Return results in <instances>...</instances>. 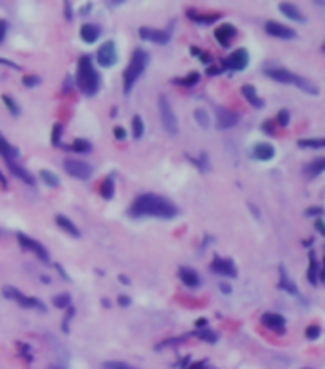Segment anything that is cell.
Returning <instances> with one entry per match:
<instances>
[{
    "label": "cell",
    "mask_w": 325,
    "mask_h": 369,
    "mask_svg": "<svg viewBox=\"0 0 325 369\" xmlns=\"http://www.w3.org/2000/svg\"><path fill=\"white\" fill-rule=\"evenodd\" d=\"M130 218H161V220H172L178 216V207L171 199L157 195V193H142L138 195L129 209Z\"/></svg>",
    "instance_id": "cell-1"
},
{
    "label": "cell",
    "mask_w": 325,
    "mask_h": 369,
    "mask_svg": "<svg viewBox=\"0 0 325 369\" xmlns=\"http://www.w3.org/2000/svg\"><path fill=\"white\" fill-rule=\"evenodd\" d=\"M323 52H325V44H323Z\"/></svg>",
    "instance_id": "cell-54"
},
{
    "label": "cell",
    "mask_w": 325,
    "mask_h": 369,
    "mask_svg": "<svg viewBox=\"0 0 325 369\" xmlns=\"http://www.w3.org/2000/svg\"><path fill=\"white\" fill-rule=\"evenodd\" d=\"M0 65H6V67H10V69H21V65H17L16 61H10V60H6V58H0Z\"/></svg>",
    "instance_id": "cell-45"
},
{
    "label": "cell",
    "mask_w": 325,
    "mask_h": 369,
    "mask_svg": "<svg viewBox=\"0 0 325 369\" xmlns=\"http://www.w3.org/2000/svg\"><path fill=\"white\" fill-rule=\"evenodd\" d=\"M54 306L60 310H67L71 306V297L67 293H61V295H56L54 297Z\"/></svg>",
    "instance_id": "cell-35"
},
{
    "label": "cell",
    "mask_w": 325,
    "mask_h": 369,
    "mask_svg": "<svg viewBox=\"0 0 325 369\" xmlns=\"http://www.w3.org/2000/svg\"><path fill=\"white\" fill-rule=\"evenodd\" d=\"M203 367H205V363H195L193 367H189V369H203Z\"/></svg>",
    "instance_id": "cell-52"
},
{
    "label": "cell",
    "mask_w": 325,
    "mask_h": 369,
    "mask_svg": "<svg viewBox=\"0 0 325 369\" xmlns=\"http://www.w3.org/2000/svg\"><path fill=\"white\" fill-rule=\"evenodd\" d=\"M235 34H237V29H235V27L230 25V23H224V25H220L216 31H214V38L218 40L220 46L228 48L231 44V40L235 38Z\"/></svg>",
    "instance_id": "cell-15"
},
{
    "label": "cell",
    "mask_w": 325,
    "mask_h": 369,
    "mask_svg": "<svg viewBox=\"0 0 325 369\" xmlns=\"http://www.w3.org/2000/svg\"><path fill=\"white\" fill-rule=\"evenodd\" d=\"M289 119H291V115H289L287 109H281L279 115H277V120H279V125H281V127H287V125H289Z\"/></svg>",
    "instance_id": "cell-42"
},
{
    "label": "cell",
    "mask_w": 325,
    "mask_h": 369,
    "mask_svg": "<svg viewBox=\"0 0 325 369\" xmlns=\"http://www.w3.org/2000/svg\"><path fill=\"white\" fill-rule=\"evenodd\" d=\"M299 147H304V149H319V147H325V138H312V140H299Z\"/></svg>",
    "instance_id": "cell-32"
},
{
    "label": "cell",
    "mask_w": 325,
    "mask_h": 369,
    "mask_svg": "<svg viewBox=\"0 0 325 369\" xmlns=\"http://www.w3.org/2000/svg\"><path fill=\"white\" fill-rule=\"evenodd\" d=\"M188 16L191 17V21H195V23H201V25H209V23H214L220 14H199L197 10H188Z\"/></svg>",
    "instance_id": "cell-25"
},
{
    "label": "cell",
    "mask_w": 325,
    "mask_h": 369,
    "mask_svg": "<svg viewBox=\"0 0 325 369\" xmlns=\"http://www.w3.org/2000/svg\"><path fill=\"white\" fill-rule=\"evenodd\" d=\"M178 277L180 281L186 285V287H191V289H195L201 285V277L197 274L193 268H188V266H182L178 270Z\"/></svg>",
    "instance_id": "cell-18"
},
{
    "label": "cell",
    "mask_w": 325,
    "mask_h": 369,
    "mask_svg": "<svg viewBox=\"0 0 325 369\" xmlns=\"http://www.w3.org/2000/svg\"><path fill=\"white\" fill-rule=\"evenodd\" d=\"M63 169L67 172L69 176L77 178V180H88L92 176V167L86 163V161H80V159H73L69 157L63 161Z\"/></svg>",
    "instance_id": "cell-7"
},
{
    "label": "cell",
    "mask_w": 325,
    "mask_h": 369,
    "mask_svg": "<svg viewBox=\"0 0 325 369\" xmlns=\"http://www.w3.org/2000/svg\"><path fill=\"white\" fill-rule=\"evenodd\" d=\"M8 165V169L12 171V174L16 176V178H19L21 182H25L27 186H31V188H34V176L31 174L29 171H25L23 167H19L17 163H6Z\"/></svg>",
    "instance_id": "cell-21"
},
{
    "label": "cell",
    "mask_w": 325,
    "mask_h": 369,
    "mask_svg": "<svg viewBox=\"0 0 325 369\" xmlns=\"http://www.w3.org/2000/svg\"><path fill=\"white\" fill-rule=\"evenodd\" d=\"M40 180H43L48 188H58V186H60V178H58L52 171H46V169L40 171Z\"/></svg>",
    "instance_id": "cell-31"
},
{
    "label": "cell",
    "mask_w": 325,
    "mask_h": 369,
    "mask_svg": "<svg viewBox=\"0 0 325 369\" xmlns=\"http://www.w3.org/2000/svg\"><path fill=\"white\" fill-rule=\"evenodd\" d=\"M224 67L231 69V71H243V69L249 65V52L245 50V48H237V50H233L226 58V60L222 61Z\"/></svg>",
    "instance_id": "cell-11"
},
{
    "label": "cell",
    "mask_w": 325,
    "mask_h": 369,
    "mask_svg": "<svg viewBox=\"0 0 325 369\" xmlns=\"http://www.w3.org/2000/svg\"><path fill=\"white\" fill-rule=\"evenodd\" d=\"M75 85L85 96H96L100 92V73L94 67V60L90 56H80L77 63V73H75Z\"/></svg>",
    "instance_id": "cell-2"
},
{
    "label": "cell",
    "mask_w": 325,
    "mask_h": 369,
    "mask_svg": "<svg viewBox=\"0 0 325 369\" xmlns=\"http://www.w3.org/2000/svg\"><path fill=\"white\" fill-rule=\"evenodd\" d=\"M262 130H264L266 134H274V122H272V120H266Z\"/></svg>",
    "instance_id": "cell-46"
},
{
    "label": "cell",
    "mask_w": 325,
    "mask_h": 369,
    "mask_svg": "<svg viewBox=\"0 0 325 369\" xmlns=\"http://www.w3.org/2000/svg\"><path fill=\"white\" fill-rule=\"evenodd\" d=\"M319 335H321V329L317 325H310L308 329H306V337H308L310 341H316Z\"/></svg>",
    "instance_id": "cell-41"
},
{
    "label": "cell",
    "mask_w": 325,
    "mask_h": 369,
    "mask_svg": "<svg viewBox=\"0 0 325 369\" xmlns=\"http://www.w3.org/2000/svg\"><path fill=\"white\" fill-rule=\"evenodd\" d=\"M197 337H199V339H203V341H207V343H216V339H218V337H216V333H213V331H211V329H201V331H199V333H197Z\"/></svg>",
    "instance_id": "cell-39"
},
{
    "label": "cell",
    "mask_w": 325,
    "mask_h": 369,
    "mask_svg": "<svg viewBox=\"0 0 325 369\" xmlns=\"http://www.w3.org/2000/svg\"><path fill=\"white\" fill-rule=\"evenodd\" d=\"M237 120H239V115L235 111H230L226 107H218L216 109V125H218V129H231V127L237 125Z\"/></svg>",
    "instance_id": "cell-14"
},
{
    "label": "cell",
    "mask_w": 325,
    "mask_h": 369,
    "mask_svg": "<svg viewBox=\"0 0 325 369\" xmlns=\"http://www.w3.org/2000/svg\"><path fill=\"white\" fill-rule=\"evenodd\" d=\"M103 369H138L134 365H130L127 361H105Z\"/></svg>",
    "instance_id": "cell-38"
},
{
    "label": "cell",
    "mask_w": 325,
    "mask_h": 369,
    "mask_svg": "<svg viewBox=\"0 0 325 369\" xmlns=\"http://www.w3.org/2000/svg\"><path fill=\"white\" fill-rule=\"evenodd\" d=\"M279 274H281V279H279V287H281V289H285V291L289 293V295H295V297H297V295H299V291H297L295 283L291 281V277L285 274V270H283V268L279 270Z\"/></svg>",
    "instance_id": "cell-29"
},
{
    "label": "cell",
    "mask_w": 325,
    "mask_h": 369,
    "mask_svg": "<svg viewBox=\"0 0 325 369\" xmlns=\"http://www.w3.org/2000/svg\"><path fill=\"white\" fill-rule=\"evenodd\" d=\"M222 71V67H209V75H218Z\"/></svg>",
    "instance_id": "cell-50"
},
{
    "label": "cell",
    "mask_w": 325,
    "mask_h": 369,
    "mask_svg": "<svg viewBox=\"0 0 325 369\" xmlns=\"http://www.w3.org/2000/svg\"><path fill=\"white\" fill-rule=\"evenodd\" d=\"M211 270H213L214 274L224 275V277H235L237 275L235 264H233V260H230V258L214 257L213 262H211Z\"/></svg>",
    "instance_id": "cell-12"
},
{
    "label": "cell",
    "mask_w": 325,
    "mask_h": 369,
    "mask_svg": "<svg viewBox=\"0 0 325 369\" xmlns=\"http://www.w3.org/2000/svg\"><path fill=\"white\" fill-rule=\"evenodd\" d=\"M266 33L270 34V36H275V38H285V40H291L297 36V33L293 31L291 27H285L281 23H277V21H268L264 25Z\"/></svg>",
    "instance_id": "cell-13"
},
{
    "label": "cell",
    "mask_w": 325,
    "mask_h": 369,
    "mask_svg": "<svg viewBox=\"0 0 325 369\" xmlns=\"http://www.w3.org/2000/svg\"><path fill=\"white\" fill-rule=\"evenodd\" d=\"M304 172H306V176H310V178L319 176L321 172H325V157H319V159L310 161V163L304 167Z\"/></svg>",
    "instance_id": "cell-24"
},
{
    "label": "cell",
    "mask_w": 325,
    "mask_h": 369,
    "mask_svg": "<svg viewBox=\"0 0 325 369\" xmlns=\"http://www.w3.org/2000/svg\"><path fill=\"white\" fill-rule=\"evenodd\" d=\"M2 293H4V297H8V299H12V301H16L21 308H31V310H40V312H44L46 310V306H44L43 301H38V299H34V297H29V295H25V293H21L19 289H16V287H10V285H6L4 289H2Z\"/></svg>",
    "instance_id": "cell-5"
},
{
    "label": "cell",
    "mask_w": 325,
    "mask_h": 369,
    "mask_svg": "<svg viewBox=\"0 0 325 369\" xmlns=\"http://www.w3.org/2000/svg\"><path fill=\"white\" fill-rule=\"evenodd\" d=\"M2 102L6 103L8 111L12 113L14 117H17V115H19V105H17V103L14 102V98H12V96H10V94H4V96H2Z\"/></svg>",
    "instance_id": "cell-37"
},
{
    "label": "cell",
    "mask_w": 325,
    "mask_h": 369,
    "mask_svg": "<svg viewBox=\"0 0 325 369\" xmlns=\"http://www.w3.org/2000/svg\"><path fill=\"white\" fill-rule=\"evenodd\" d=\"M65 16H67V21H71V2H65Z\"/></svg>",
    "instance_id": "cell-48"
},
{
    "label": "cell",
    "mask_w": 325,
    "mask_h": 369,
    "mask_svg": "<svg viewBox=\"0 0 325 369\" xmlns=\"http://www.w3.org/2000/svg\"><path fill=\"white\" fill-rule=\"evenodd\" d=\"M23 85H25L27 88L40 85V77H36V75H25V77H23Z\"/></svg>",
    "instance_id": "cell-40"
},
{
    "label": "cell",
    "mask_w": 325,
    "mask_h": 369,
    "mask_svg": "<svg viewBox=\"0 0 325 369\" xmlns=\"http://www.w3.org/2000/svg\"><path fill=\"white\" fill-rule=\"evenodd\" d=\"M147 65H149V54L146 50H142V48H136L132 52L129 65L123 73V90H125V94L132 92V88L138 83V78L144 75Z\"/></svg>",
    "instance_id": "cell-3"
},
{
    "label": "cell",
    "mask_w": 325,
    "mask_h": 369,
    "mask_svg": "<svg viewBox=\"0 0 325 369\" xmlns=\"http://www.w3.org/2000/svg\"><path fill=\"white\" fill-rule=\"evenodd\" d=\"M220 289H222L226 295H230V293H231V287L228 283H220Z\"/></svg>",
    "instance_id": "cell-49"
},
{
    "label": "cell",
    "mask_w": 325,
    "mask_h": 369,
    "mask_svg": "<svg viewBox=\"0 0 325 369\" xmlns=\"http://www.w3.org/2000/svg\"><path fill=\"white\" fill-rule=\"evenodd\" d=\"M159 115H161V122L165 130L169 132V134H178V119H176V113L172 109L171 102L167 100V96H159Z\"/></svg>",
    "instance_id": "cell-6"
},
{
    "label": "cell",
    "mask_w": 325,
    "mask_h": 369,
    "mask_svg": "<svg viewBox=\"0 0 325 369\" xmlns=\"http://www.w3.org/2000/svg\"><path fill=\"white\" fill-rule=\"evenodd\" d=\"M199 80H201V75H199L197 71H191V73H189V75H186V77L174 78L172 83H174V85H180V86H188V88H189V86H195Z\"/></svg>",
    "instance_id": "cell-28"
},
{
    "label": "cell",
    "mask_w": 325,
    "mask_h": 369,
    "mask_svg": "<svg viewBox=\"0 0 325 369\" xmlns=\"http://www.w3.org/2000/svg\"><path fill=\"white\" fill-rule=\"evenodd\" d=\"M279 12H281V14L287 17V19H293V21H304V16L300 14V10L297 8L295 4L283 2V4H279Z\"/></svg>",
    "instance_id": "cell-23"
},
{
    "label": "cell",
    "mask_w": 325,
    "mask_h": 369,
    "mask_svg": "<svg viewBox=\"0 0 325 369\" xmlns=\"http://www.w3.org/2000/svg\"><path fill=\"white\" fill-rule=\"evenodd\" d=\"M6 31H8V21L0 19V44L4 43V38H6Z\"/></svg>",
    "instance_id": "cell-43"
},
{
    "label": "cell",
    "mask_w": 325,
    "mask_h": 369,
    "mask_svg": "<svg viewBox=\"0 0 325 369\" xmlns=\"http://www.w3.org/2000/svg\"><path fill=\"white\" fill-rule=\"evenodd\" d=\"M119 304H120V306H129L130 299H129V297H125V295H120V297H119Z\"/></svg>",
    "instance_id": "cell-47"
},
{
    "label": "cell",
    "mask_w": 325,
    "mask_h": 369,
    "mask_svg": "<svg viewBox=\"0 0 325 369\" xmlns=\"http://www.w3.org/2000/svg\"><path fill=\"white\" fill-rule=\"evenodd\" d=\"M54 369H60V367H54Z\"/></svg>",
    "instance_id": "cell-55"
},
{
    "label": "cell",
    "mask_w": 325,
    "mask_h": 369,
    "mask_svg": "<svg viewBox=\"0 0 325 369\" xmlns=\"http://www.w3.org/2000/svg\"><path fill=\"white\" fill-rule=\"evenodd\" d=\"M264 73L268 75L270 78H274L277 83H281V85H295L302 88L304 92H308V94H317V86L310 85L306 78L299 77V75H295L291 71H287V69H264Z\"/></svg>",
    "instance_id": "cell-4"
},
{
    "label": "cell",
    "mask_w": 325,
    "mask_h": 369,
    "mask_svg": "<svg viewBox=\"0 0 325 369\" xmlns=\"http://www.w3.org/2000/svg\"><path fill=\"white\" fill-rule=\"evenodd\" d=\"M113 134H115V138H117L119 142H125V140H127V132H125V129H123V127H115Z\"/></svg>",
    "instance_id": "cell-44"
},
{
    "label": "cell",
    "mask_w": 325,
    "mask_h": 369,
    "mask_svg": "<svg viewBox=\"0 0 325 369\" xmlns=\"http://www.w3.org/2000/svg\"><path fill=\"white\" fill-rule=\"evenodd\" d=\"M144 119L140 117V115H134L132 117V136L134 140H140V138L144 136Z\"/></svg>",
    "instance_id": "cell-33"
},
{
    "label": "cell",
    "mask_w": 325,
    "mask_h": 369,
    "mask_svg": "<svg viewBox=\"0 0 325 369\" xmlns=\"http://www.w3.org/2000/svg\"><path fill=\"white\" fill-rule=\"evenodd\" d=\"M100 191H102V197L107 199V201L115 197V174H109V176L102 182Z\"/></svg>",
    "instance_id": "cell-27"
},
{
    "label": "cell",
    "mask_w": 325,
    "mask_h": 369,
    "mask_svg": "<svg viewBox=\"0 0 325 369\" xmlns=\"http://www.w3.org/2000/svg\"><path fill=\"white\" fill-rule=\"evenodd\" d=\"M193 117H195L197 125H199L201 129H209V127H211V117H209V113H207L205 109H195Z\"/></svg>",
    "instance_id": "cell-34"
},
{
    "label": "cell",
    "mask_w": 325,
    "mask_h": 369,
    "mask_svg": "<svg viewBox=\"0 0 325 369\" xmlns=\"http://www.w3.org/2000/svg\"><path fill=\"white\" fill-rule=\"evenodd\" d=\"M262 325L275 331V333H283L285 331V318L279 314H274V312H266L262 316Z\"/></svg>",
    "instance_id": "cell-17"
},
{
    "label": "cell",
    "mask_w": 325,
    "mask_h": 369,
    "mask_svg": "<svg viewBox=\"0 0 325 369\" xmlns=\"http://www.w3.org/2000/svg\"><path fill=\"white\" fill-rule=\"evenodd\" d=\"M17 241H19V245H21L25 251H31V253H33L34 257L38 258L40 262H44V264H48V262H50V255H48V251L44 249L43 243H38L36 239L29 237V235H25V233H17Z\"/></svg>",
    "instance_id": "cell-9"
},
{
    "label": "cell",
    "mask_w": 325,
    "mask_h": 369,
    "mask_svg": "<svg viewBox=\"0 0 325 369\" xmlns=\"http://www.w3.org/2000/svg\"><path fill=\"white\" fill-rule=\"evenodd\" d=\"M0 182H2V186H4V188H8V182H6V178H4V174H2V172H0Z\"/></svg>",
    "instance_id": "cell-51"
},
{
    "label": "cell",
    "mask_w": 325,
    "mask_h": 369,
    "mask_svg": "<svg viewBox=\"0 0 325 369\" xmlns=\"http://www.w3.org/2000/svg\"><path fill=\"white\" fill-rule=\"evenodd\" d=\"M253 157L258 159V161H270L275 157V149L272 144H266V142H260L257 146L253 147Z\"/></svg>",
    "instance_id": "cell-19"
},
{
    "label": "cell",
    "mask_w": 325,
    "mask_h": 369,
    "mask_svg": "<svg viewBox=\"0 0 325 369\" xmlns=\"http://www.w3.org/2000/svg\"><path fill=\"white\" fill-rule=\"evenodd\" d=\"M100 33H102L100 27L94 25V23H85V25L80 27V38L86 44H94L100 38Z\"/></svg>",
    "instance_id": "cell-20"
},
{
    "label": "cell",
    "mask_w": 325,
    "mask_h": 369,
    "mask_svg": "<svg viewBox=\"0 0 325 369\" xmlns=\"http://www.w3.org/2000/svg\"><path fill=\"white\" fill-rule=\"evenodd\" d=\"M71 149L77 151V153H90L92 151V144L85 140V138H77L73 144H71Z\"/></svg>",
    "instance_id": "cell-30"
},
{
    "label": "cell",
    "mask_w": 325,
    "mask_h": 369,
    "mask_svg": "<svg viewBox=\"0 0 325 369\" xmlns=\"http://www.w3.org/2000/svg\"><path fill=\"white\" fill-rule=\"evenodd\" d=\"M138 34H140V38H144L147 43H153V44H169L172 38V31L171 27H167V29H151V27H140L138 29Z\"/></svg>",
    "instance_id": "cell-8"
},
{
    "label": "cell",
    "mask_w": 325,
    "mask_h": 369,
    "mask_svg": "<svg viewBox=\"0 0 325 369\" xmlns=\"http://www.w3.org/2000/svg\"><path fill=\"white\" fill-rule=\"evenodd\" d=\"M0 157L6 163H16L17 159H19V149L16 146H12L2 132H0Z\"/></svg>",
    "instance_id": "cell-16"
},
{
    "label": "cell",
    "mask_w": 325,
    "mask_h": 369,
    "mask_svg": "<svg viewBox=\"0 0 325 369\" xmlns=\"http://www.w3.org/2000/svg\"><path fill=\"white\" fill-rule=\"evenodd\" d=\"M241 94L245 96V100H247L251 105H255V107H262L264 105V102L258 98V94H257V88L255 86H251V85H245L243 88H241Z\"/></svg>",
    "instance_id": "cell-26"
},
{
    "label": "cell",
    "mask_w": 325,
    "mask_h": 369,
    "mask_svg": "<svg viewBox=\"0 0 325 369\" xmlns=\"http://www.w3.org/2000/svg\"><path fill=\"white\" fill-rule=\"evenodd\" d=\"M119 60V54H117V46L113 40H107L103 43L98 52H96V63L102 65V67H113Z\"/></svg>",
    "instance_id": "cell-10"
},
{
    "label": "cell",
    "mask_w": 325,
    "mask_h": 369,
    "mask_svg": "<svg viewBox=\"0 0 325 369\" xmlns=\"http://www.w3.org/2000/svg\"><path fill=\"white\" fill-rule=\"evenodd\" d=\"M61 134H63V125L61 122H56L54 125V130H52V146H61Z\"/></svg>",
    "instance_id": "cell-36"
},
{
    "label": "cell",
    "mask_w": 325,
    "mask_h": 369,
    "mask_svg": "<svg viewBox=\"0 0 325 369\" xmlns=\"http://www.w3.org/2000/svg\"><path fill=\"white\" fill-rule=\"evenodd\" d=\"M56 224H58V226H60V228L65 233H69L71 237H80V230H78L77 226L73 224V220H71V218H67V216L56 215Z\"/></svg>",
    "instance_id": "cell-22"
},
{
    "label": "cell",
    "mask_w": 325,
    "mask_h": 369,
    "mask_svg": "<svg viewBox=\"0 0 325 369\" xmlns=\"http://www.w3.org/2000/svg\"><path fill=\"white\" fill-rule=\"evenodd\" d=\"M119 279H120V283H129V279H127L125 275H119Z\"/></svg>",
    "instance_id": "cell-53"
}]
</instances>
